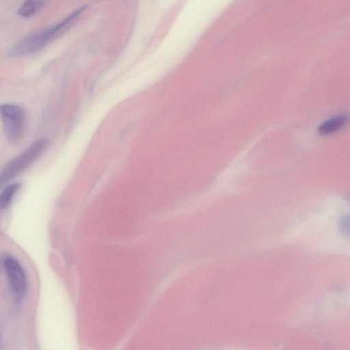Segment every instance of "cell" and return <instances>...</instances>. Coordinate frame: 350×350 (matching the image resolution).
Masks as SVG:
<instances>
[{"mask_svg":"<svg viewBox=\"0 0 350 350\" xmlns=\"http://www.w3.org/2000/svg\"><path fill=\"white\" fill-rule=\"evenodd\" d=\"M85 9V5L81 6L58 23L25 37L10 49L9 55L12 57H20L42 49L70 27Z\"/></svg>","mask_w":350,"mask_h":350,"instance_id":"obj_1","label":"cell"},{"mask_svg":"<svg viewBox=\"0 0 350 350\" xmlns=\"http://www.w3.org/2000/svg\"><path fill=\"white\" fill-rule=\"evenodd\" d=\"M48 146L47 139L40 138L9 161L0 170V188L27 169L44 153Z\"/></svg>","mask_w":350,"mask_h":350,"instance_id":"obj_2","label":"cell"},{"mask_svg":"<svg viewBox=\"0 0 350 350\" xmlns=\"http://www.w3.org/2000/svg\"><path fill=\"white\" fill-rule=\"evenodd\" d=\"M0 118L6 139L12 143L19 141L25 129V110L18 105L2 104L0 105Z\"/></svg>","mask_w":350,"mask_h":350,"instance_id":"obj_3","label":"cell"},{"mask_svg":"<svg viewBox=\"0 0 350 350\" xmlns=\"http://www.w3.org/2000/svg\"><path fill=\"white\" fill-rule=\"evenodd\" d=\"M11 289L17 300L21 301L27 291V277L21 263L14 258L6 257L3 262Z\"/></svg>","mask_w":350,"mask_h":350,"instance_id":"obj_4","label":"cell"},{"mask_svg":"<svg viewBox=\"0 0 350 350\" xmlns=\"http://www.w3.org/2000/svg\"><path fill=\"white\" fill-rule=\"evenodd\" d=\"M44 0H25L18 9V14L24 18L33 16L43 7Z\"/></svg>","mask_w":350,"mask_h":350,"instance_id":"obj_5","label":"cell"},{"mask_svg":"<svg viewBox=\"0 0 350 350\" xmlns=\"http://www.w3.org/2000/svg\"><path fill=\"white\" fill-rule=\"evenodd\" d=\"M20 187L21 185L16 183L10 184L2 189L0 193V210H5L10 206Z\"/></svg>","mask_w":350,"mask_h":350,"instance_id":"obj_6","label":"cell"},{"mask_svg":"<svg viewBox=\"0 0 350 350\" xmlns=\"http://www.w3.org/2000/svg\"><path fill=\"white\" fill-rule=\"evenodd\" d=\"M347 121L345 116L333 118L320 125L319 133L321 135L329 134L338 130Z\"/></svg>","mask_w":350,"mask_h":350,"instance_id":"obj_7","label":"cell"},{"mask_svg":"<svg viewBox=\"0 0 350 350\" xmlns=\"http://www.w3.org/2000/svg\"><path fill=\"white\" fill-rule=\"evenodd\" d=\"M340 230L343 232L344 234L349 236V217L348 215L344 216L340 222Z\"/></svg>","mask_w":350,"mask_h":350,"instance_id":"obj_8","label":"cell"}]
</instances>
